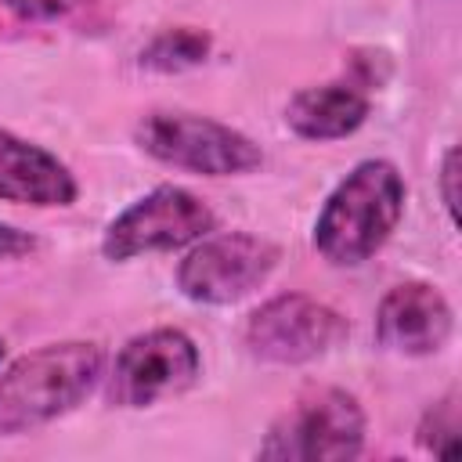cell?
Instances as JSON below:
<instances>
[{
	"mask_svg": "<svg viewBox=\"0 0 462 462\" xmlns=\"http://www.w3.org/2000/svg\"><path fill=\"white\" fill-rule=\"evenodd\" d=\"M76 195H79V184L58 155H51L47 148L11 130H0V199L4 202L54 209V206H72Z\"/></svg>",
	"mask_w": 462,
	"mask_h": 462,
	"instance_id": "10",
	"label": "cell"
},
{
	"mask_svg": "<svg viewBox=\"0 0 462 462\" xmlns=\"http://www.w3.org/2000/svg\"><path fill=\"white\" fill-rule=\"evenodd\" d=\"M455 328V310L444 292L430 282H401L393 285L375 310V339L379 346L404 357H430L444 350Z\"/></svg>",
	"mask_w": 462,
	"mask_h": 462,
	"instance_id": "9",
	"label": "cell"
},
{
	"mask_svg": "<svg viewBox=\"0 0 462 462\" xmlns=\"http://www.w3.org/2000/svg\"><path fill=\"white\" fill-rule=\"evenodd\" d=\"M4 354H7V343H4V339H0V361H4Z\"/></svg>",
	"mask_w": 462,
	"mask_h": 462,
	"instance_id": "17",
	"label": "cell"
},
{
	"mask_svg": "<svg viewBox=\"0 0 462 462\" xmlns=\"http://www.w3.org/2000/svg\"><path fill=\"white\" fill-rule=\"evenodd\" d=\"M437 188H440V202L448 209V220L458 224V148H444L440 159V173H437Z\"/></svg>",
	"mask_w": 462,
	"mask_h": 462,
	"instance_id": "14",
	"label": "cell"
},
{
	"mask_svg": "<svg viewBox=\"0 0 462 462\" xmlns=\"http://www.w3.org/2000/svg\"><path fill=\"white\" fill-rule=\"evenodd\" d=\"M346 332L350 325L336 307L307 292H282L249 314L242 328V343L256 361L307 365L336 350L346 339Z\"/></svg>",
	"mask_w": 462,
	"mask_h": 462,
	"instance_id": "6",
	"label": "cell"
},
{
	"mask_svg": "<svg viewBox=\"0 0 462 462\" xmlns=\"http://www.w3.org/2000/svg\"><path fill=\"white\" fill-rule=\"evenodd\" d=\"M365 448V408L339 386H318L296 397L267 430L260 458L278 462H343Z\"/></svg>",
	"mask_w": 462,
	"mask_h": 462,
	"instance_id": "3",
	"label": "cell"
},
{
	"mask_svg": "<svg viewBox=\"0 0 462 462\" xmlns=\"http://www.w3.org/2000/svg\"><path fill=\"white\" fill-rule=\"evenodd\" d=\"M368 94L357 83H321L303 87L285 105V126L303 141H339L365 126Z\"/></svg>",
	"mask_w": 462,
	"mask_h": 462,
	"instance_id": "11",
	"label": "cell"
},
{
	"mask_svg": "<svg viewBox=\"0 0 462 462\" xmlns=\"http://www.w3.org/2000/svg\"><path fill=\"white\" fill-rule=\"evenodd\" d=\"M202 372L199 346L180 328H148L116 354L108 372V401L119 408H148L184 393Z\"/></svg>",
	"mask_w": 462,
	"mask_h": 462,
	"instance_id": "8",
	"label": "cell"
},
{
	"mask_svg": "<svg viewBox=\"0 0 462 462\" xmlns=\"http://www.w3.org/2000/svg\"><path fill=\"white\" fill-rule=\"evenodd\" d=\"M458 433H462V422H458V397L455 393L430 404L422 411L419 426H415L419 448L437 455V458H455L458 455Z\"/></svg>",
	"mask_w": 462,
	"mask_h": 462,
	"instance_id": "13",
	"label": "cell"
},
{
	"mask_svg": "<svg viewBox=\"0 0 462 462\" xmlns=\"http://www.w3.org/2000/svg\"><path fill=\"white\" fill-rule=\"evenodd\" d=\"M209 32L195 29V25H177V29H162L159 36H152L141 54H137V65L148 69V72H184V69H195L209 58Z\"/></svg>",
	"mask_w": 462,
	"mask_h": 462,
	"instance_id": "12",
	"label": "cell"
},
{
	"mask_svg": "<svg viewBox=\"0 0 462 462\" xmlns=\"http://www.w3.org/2000/svg\"><path fill=\"white\" fill-rule=\"evenodd\" d=\"M217 227L213 209L173 184L152 188L137 202H130L101 235V253L116 263L134 260L141 253H166V249H184L209 235Z\"/></svg>",
	"mask_w": 462,
	"mask_h": 462,
	"instance_id": "7",
	"label": "cell"
},
{
	"mask_svg": "<svg viewBox=\"0 0 462 462\" xmlns=\"http://www.w3.org/2000/svg\"><path fill=\"white\" fill-rule=\"evenodd\" d=\"M282 249L249 231H220L191 242L177 263V289L191 303L227 307L256 292L278 267Z\"/></svg>",
	"mask_w": 462,
	"mask_h": 462,
	"instance_id": "5",
	"label": "cell"
},
{
	"mask_svg": "<svg viewBox=\"0 0 462 462\" xmlns=\"http://www.w3.org/2000/svg\"><path fill=\"white\" fill-rule=\"evenodd\" d=\"M105 368L97 343L69 339L22 354L0 375V433H32L90 397Z\"/></svg>",
	"mask_w": 462,
	"mask_h": 462,
	"instance_id": "2",
	"label": "cell"
},
{
	"mask_svg": "<svg viewBox=\"0 0 462 462\" xmlns=\"http://www.w3.org/2000/svg\"><path fill=\"white\" fill-rule=\"evenodd\" d=\"M404 213V177L386 159L357 162L325 199L314 220V249L332 267L372 260Z\"/></svg>",
	"mask_w": 462,
	"mask_h": 462,
	"instance_id": "1",
	"label": "cell"
},
{
	"mask_svg": "<svg viewBox=\"0 0 462 462\" xmlns=\"http://www.w3.org/2000/svg\"><path fill=\"white\" fill-rule=\"evenodd\" d=\"M134 137L144 155L199 177H242L263 162V152L253 137L195 112H148Z\"/></svg>",
	"mask_w": 462,
	"mask_h": 462,
	"instance_id": "4",
	"label": "cell"
},
{
	"mask_svg": "<svg viewBox=\"0 0 462 462\" xmlns=\"http://www.w3.org/2000/svg\"><path fill=\"white\" fill-rule=\"evenodd\" d=\"M83 0H4V7L25 22H47V18H61L72 7H79Z\"/></svg>",
	"mask_w": 462,
	"mask_h": 462,
	"instance_id": "15",
	"label": "cell"
},
{
	"mask_svg": "<svg viewBox=\"0 0 462 462\" xmlns=\"http://www.w3.org/2000/svg\"><path fill=\"white\" fill-rule=\"evenodd\" d=\"M36 249V238L29 231H18L11 224H0V260H14Z\"/></svg>",
	"mask_w": 462,
	"mask_h": 462,
	"instance_id": "16",
	"label": "cell"
}]
</instances>
